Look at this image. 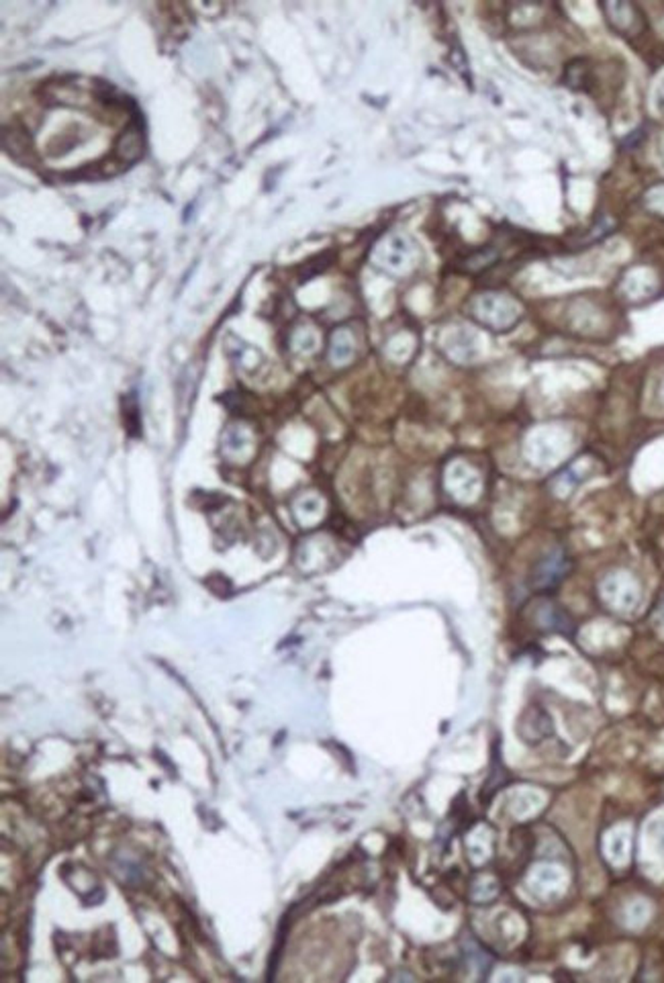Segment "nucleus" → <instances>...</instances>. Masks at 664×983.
<instances>
[{"label": "nucleus", "mask_w": 664, "mask_h": 983, "mask_svg": "<svg viewBox=\"0 0 664 983\" xmlns=\"http://www.w3.org/2000/svg\"><path fill=\"white\" fill-rule=\"evenodd\" d=\"M662 616H664V611H662Z\"/></svg>", "instance_id": "1"}]
</instances>
